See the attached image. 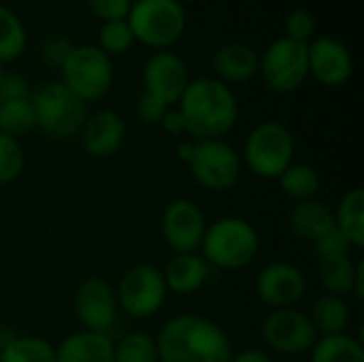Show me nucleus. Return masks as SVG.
Masks as SVG:
<instances>
[{
	"mask_svg": "<svg viewBox=\"0 0 364 362\" xmlns=\"http://www.w3.org/2000/svg\"><path fill=\"white\" fill-rule=\"evenodd\" d=\"M177 109L186 122V134L192 141L224 139L237 124L239 102L230 85L211 77L190 79Z\"/></svg>",
	"mask_w": 364,
	"mask_h": 362,
	"instance_id": "obj_1",
	"label": "nucleus"
},
{
	"mask_svg": "<svg viewBox=\"0 0 364 362\" xmlns=\"http://www.w3.org/2000/svg\"><path fill=\"white\" fill-rule=\"evenodd\" d=\"M156 339L160 362H230L232 346L215 322L181 314L164 322Z\"/></svg>",
	"mask_w": 364,
	"mask_h": 362,
	"instance_id": "obj_2",
	"label": "nucleus"
},
{
	"mask_svg": "<svg viewBox=\"0 0 364 362\" xmlns=\"http://www.w3.org/2000/svg\"><path fill=\"white\" fill-rule=\"evenodd\" d=\"M260 252V237L254 224L243 218L228 215L207 224L200 256L209 267L224 271H241L254 262Z\"/></svg>",
	"mask_w": 364,
	"mask_h": 362,
	"instance_id": "obj_3",
	"label": "nucleus"
},
{
	"mask_svg": "<svg viewBox=\"0 0 364 362\" xmlns=\"http://www.w3.org/2000/svg\"><path fill=\"white\" fill-rule=\"evenodd\" d=\"M36 128L47 137L66 141L81 132L87 119V102H83L62 79L41 85L32 96Z\"/></svg>",
	"mask_w": 364,
	"mask_h": 362,
	"instance_id": "obj_4",
	"label": "nucleus"
},
{
	"mask_svg": "<svg viewBox=\"0 0 364 362\" xmlns=\"http://www.w3.org/2000/svg\"><path fill=\"white\" fill-rule=\"evenodd\" d=\"M296 143L288 126L282 122H260L245 139L241 162L260 179H279V175L294 162Z\"/></svg>",
	"mask_w": 364,
	"mask_h": 362,
	"instance_id": "obj_5",
	"label": "nucleus"
},
{
	"mask_svg": "<svg viewBox=\"0 0 364 362\" xmlns=\"http://www.w3.org/2000/svg\"><path fill=\"white\" fill-rule=\"evenodd\" d=\"M126 21L134 41L160 51L183 36L188 15L179 0H132Z\"/></svg>",
	"mask_w": 364,
	"mask_h": 362,
	"instance_id": "obj_6",
	"label": "nucleus"
},
{
	"mask_svg": "<svg viewBox=\"0 0 364 362\" xmlns=\"http://www.w3.org/2000/svg\"><path fill=\"white\" fill-rule=\"evenodd\" d=\"M62 81L83 100L94 102L109 94L113 85V62L98 45H73L60 66Z\"/></svg>",
	"mask_w": 364,
	"mask_h": 362,
	"instance_id": "obj_7",
	"label": "nucleus"
},
{
	"mask_svg": "<svg viewBox=\"0 0 364 362\" xmlns=\"http://www.w3.org/2000/svg\"><path fill=\"white\" fill-rule=\"evenodd\" d=\"M186 164L192 179L213 192L230 190L243 171L241 156L224 139L192 141V154Z\"/></svg>",
	"mask_w": 364,
	"mask_h": 362,
	"instance_id": "obj_8",
	"label": "nucleus"
},
{
	"mask_svg": "<svg viewBox=\"0 0 364 362\" xmlns=\"http://www.w3.org/2000/svg\"><path fill=\"white\" fill-rule=\"evenodd\" d=\"M258 73L277 94H290L299 90L309 77L307 43H299L288 36L275 38L260 55Z\"/></svg>",
	"mask_w": 364,
	"mask_h": 362,
	"instance_id": "obj_9",
	"label": "nucleus"
},
{
	"mask_svg": "<svg viewBox=\"0 0 364 362\" xmlns=\"http://www.w3.org/2000/svg\"><path fill=\"white\" fill-rule=\"evenodd\" d=\"M115 297L122 312L136 320H145L162 309L168 290L160 269L154 265H136L122 275Z\"/></svg>",
	"mask_w": 364,
	"mask_h": 362,
	"instance_id": "obj_10",
	"label": "nucleus"
},
{
	"mask_svg": "<svg viewBox=\"0 0 364 362\" xmlns=\"http://www.w3.org/2000/svg\"><path fill=\"white\" fill-rule=\"evenodd\" d=\"M262 341L279 354H303L309 352L318 339L309 314L286 307L271 309L260 324Z\"/></svg>",
	"mask_w": 364,
	"mask_h": 362,
	"instance_id": "obj_11",
	"label": "nucleus"
},
{
	"mask_svg": "<svg viewBox=\"0 0 364 362\" xmlns=\"http://www.w3.org/2000/svg\"><path fill=\"white\" fill-rule=\"evenodd\" d=\"M190 79L192 77L186 60L171 49H160L151 53L143 64L145 92L164 102L166 107H177Z\"/></svg>",
	"mask_w": 364,
	"mask_h": 362,
	"instance_id": "obj_12",
	"label": "nucleus"
},
{
	"mask_svg": "<svg viewBox=\"0 0 364 362\" xmlns=\"http://www.w3.org/2000/svg\"><path fill=\"white\" fill-rule=\"evenodd\" d=\"M73 305H75V316L83 326V331L105 333V335H109L119 312L115 288L96 275L79 284Z\"/></svg>",
	"mask_w": 364,
	"mask_h": 362,
	"instance_id": "obj_13",
	"label": "nucleus"
},
{
	"mask_svg": "<svg viewBox=\"0 0 364 362\" xmlns=\"http://www.w3.org/2000/svg\"><path fill=\"white\" fill-rule=\"evenodd\" d=\"M160 228L166 245L175 254H196L207 230V220L194 201L175 198L166 205Z\"/></svg>",
	"mask_w": 364,
	"mask_h": 362,
	"instance_id": "obj_14",
	"label": "nucleus"
},
{
	"mask_svg": "<svg viewBox=\"0 0 364 362\" xmlns=\"http://www.w3.org/2000/svg\"><path fill=\"white\" fill-rule=\"evenodd\" d=\"M256 294L271 309L294 307L307 292L305 273L290 262H271L256 277Z\"/></svg>",
	"mask_w": 364,
	"mask_h": 362,
	"instance_id": "obj_15",
	"label": "nucleus"
},
{
	"mask_svg": "<svg viewBox=\"0 0 364 362\" xmlns=\"http://www.w3.org/2000/svg\"><path fill=\"white\" fill-rule=\"evenodd\" d=\"M309 75L326 87H339L354 73V58L348 45L335 36H318L307 43Z\"/></svg>",
	"mask_w": 364,
	"mask_h": 362,
	"instance_id": "obj_16",
	"label": "nucleus"
},
{
	"mask_svg": "<svg viewBox=\"0 0 364 362\" xmlns=\"http://www.w3.org/2000/svg\"><path fill=\"white\" fill-rule=\"evenodd\" d=\"M79 134L83 149L92 158H109L126 139V122L115 109H100L87 115Z\"/></svg>",
	"mask_w": 364,
	"mask_h": 362,
	"instance_id": "obj_17",
	"label": "nucleus"
},
{
	"mask_svg": "<svg viewBox=\"0 0 364 362\" xmlns=\"http://www.w3.org/2000/svg\"><path fill=\"white\" fill-rule=\"evenodd\" d=\"M211 66H213L215 79H220L222 83H226V85L245 83L258 75L260 55L252 45L232 41V43L220 45L215 49V53L211 58Z\"/></svg>",
	"mask_w": 364,
	"mask_h": 362,
	"instance_id": "obj_18",
	"label": "nucleus"
},
{
	"mask_svg": "<svg viewBox=\"0 0 364 362\" xmlns=\"http://www.w3.org/2000/svg\"><path fill=\"white\" fill-rule=\"evenodd\" d=\"M168 292L188 297L198 292L209 280L207 260L196 254H175L162 271Z\"/></svg>",
	"mask_w": 364,
	"mask_h": 362,
	"instance_id": "obj_19",
	"label": "nucleus"
},
{
	"mask_svg": "<svg viewBox=\"0 0 364 362\" xmlns=\"http://www.w3.org/2000/svg\"><path fill=\"white\" fill-rule=\"evenodd\" d=\"M55 362H113V339L105 333L77 331L58 344Z\"/></svg>",
	"mask_w": 364,
	"mask_h": 362,
	"instance_id": "obj_20",
	"label": "nucleus"
},
{
	"mask_svg": "<svg viewBox=\"0 0 364 362\" xmlns=\"http://www.w3.org/2000/svg\"><path fill=\"white\" fill-rule=\"evenodd\" d=\"M288 222H290V230L299 239L314 243L324 233L335 228V213L326 203H322L318 198H311V201L296 203L292 207V211H290Z\"/></svg>",
	"mask_w": 364,
	"mask_h": 362,
	"instance_id": "obj_21",
	"label": "nucleus"
},
{
	"mask_svg": "<svg viewBox=\"0 0 364 362\" xmlns=\"http://www.w3.org/2000/svg\"><path fill=\"white\" fill-rule=\"evenodd\" d=\"M335 213V226L343 233V237L350 241L352 247H364V190L354 188L348 190Z\"/></svg>",
	"mask_w": 364,
	"mask_h": 362,
	"instance_id": "obj_22",
	"label": "nucleus"
},
{
	"mask_svg": "<svg viewBox=\"0 0 364 362\" xmlns=\"http://www.w3.org/2000/svg\"><path fill=\"white\" fill-rule=\"evenodd\" d=\"M318 277H320V284L324 286L326 294L346 299L354 292L356 262L350 256L320 258L318 260Z\"/></svg>",
	"mask_w": 364,
	"mask_h": 362,
	"instance_id": "obj_23",
	"label": "nucleus"
},
{
	"mask_svg": "<svg viewBox=\"0 0 364 362\" xmlns=\"http://www.w3.org/2000/svg\"><path fill=\"white\" fill-rule=\"evenodd\" d=\"M279 188L282 192L292 198L294 203H303V201H311L318 196L320 188H322V177L320 173L307 164V162H292L282 175H279Z\"/></svg>",
	"mask_w": 364,
	"mask_h": 362,
	"instance_id": "obj_24",
	"label": "nucleus"
},
{
	"mask_svg": "<svg viewBox=\"0 0 364 362\" xmlns=\"http://www.w3.org/2000/svg\"><path fill=\"white\" fill-rule=\"evenodd\" d=\"M311 352V362H364V346L350 333L318 337Z\"/></svg>",
	"mask_w": 364,
	"mask_h": 362,
	"instance_id": "obj_25",
	"label": "nucleus"
},
{
	"mask_svg": "<svg viewBox=\"0 0 364 362\" xmlns=\"http://www.w3.org/2000/svg\"><path fill=\"white\" fill-rule=\"evenodd\" d=\"M309 318H311L318 335H322V337L341 335V333H346V329L350 324V309H348L346 299L324 294L316 301Z\"/></svg>",
	"mask_w": 364,
	"mask_h": 362,
	"instance_id": "obj_26",
	"label": "nucleus"
},
{
	"mask_svg": "<svg viewBox=\"0 0 364 362\" xmlns=\"http://www.w3.org/2000/svg\"><path fill=\"white\" fill-rule=\"evenodd\" d=\"M0 362H55V346L34 335H15L0 348Z\"/></svg>",
	"mask_w": 364,
	"mask_h": 362,
	"instance_id": "obj_27",
	"label": "nucleus"
},
{
	"mask_svg": "<svg viewBox=\"0 0 364 362\" xmlns=\"http://www.w3.org/2000/svg\"><path fill=\"white\" fill-rule=\"evenodd\" d=\"M26 43L28 32L21 17L13 9L0 4V64L17 60L23 53Z\"/></svg>",
	"mask_w": 364,
	"mask_h": 362,
	"instance_id": "obj_28",
	"label": "nucleus"
},
{
	"mask_svg": "<svg viewBox=\"0 0 364 362\" xmlns=\"http://www.w3.org/2000/svg\"><path fill=\"white\" fill-rule=\"evenodd\" d=\"M36 128V115L30 98L4 100L0 102V132L9 137H19Z\"/></svg>",
	"mask_w": 364,
	"mask_h": 362,
	"instance_id": "obj_29",
	"label": "nucleus"
},
{
	"mask_svg": "<svg viewBox=\"0 0 364 362\" xmlns=\"http://www.w3.org/2000/svg\"><path fill=\"white\" fill-rule=\"evenodd\" d=\"M113 362H160L156 339L141 331L124 335L113 344Z\"/></svg>",
	"mask_w": 364,
	"mask_h": 362,
	"instance_id": "obj_30",
	"label": "nucleus"
},
{
	"mask_svg": "<svg viewBox=\"0 0 364 362\" xmlns=\"http://www.w3.org/2000/svg\"><path fill=\"white\" fill-rule=\"evenodd\" d=\"M134 34L128 26L126 19H115V21H102L98 30V47L107 55H119L132 49L134 45Z\"/></svg>",
	"mask_w": 364,
	"mask_h": 362,
	"instance_id": "obj_31",
	"label": "nucleus"
},
{
	"mask_svg": "<svg viewBox=\"0 0 364 362\" xmlns=\"http://www.w3.org/2000/svg\"><path fill=\"white\" fill-rule=\"evenodd\" d=\"M26 166V151L19 139L0 132V186L15 181Z\"/></svg>",
	"mask_w": 364,
	"mask_h": 362,
	"instance_id": "obj_32",
	"label": "nucleus"
},
{
	"mask_svg": "<svg viewBox=\"0 0 364 362\" xmlns=\"http://www.w3.org/2000/svg\"><path fill=\"white\" fill-rule=\"evenodd\" d=\"M316 34V17L307 9H294L286 17V36L299 43H309Z\"/></svg>",
	"mask_w": 364,
	"mask_h": 362,
	"instance_id": "obj_33",
	"label": "nucleus"
},
{
	"mask_svg": "<svg viewBox=\"0 0 364 362\" xmlns=\"http://www.w3.org/2000/svg\"><path fill=\"white\" fill-rule=\"evenodd\" d=\"M314 250L318 254V260L320 258H335V256H348L352 245L350 241L343 237V233L335 226L331 228L328 233H324L320 239L314 241Z\"/></svg>",
	"mask_w": 364,
	"mask_h": 362,
	"instance_id": "obj_34",
	"label": "nucleus"
},
{
	"mask_svg": "<svg viewBox=\"0 0 364 362\" xmlns=\"http://www.w3.org/2000/svg\"><path fill=\"white\" fill-rule=\"evenodd\" d=\"M87 2H90L92 13L100 21L126 19L132 9V0H87Z\"/></svg>",
	"mask_w": 364,
	"mask_h": 362,
	"instance_id": "obj_35",
	"label": "nucleus"
},
{
	"mask_svg": "<svg viewBox=\"0 0 364 362\" xmlns=\"http://www.w3.org/2000/svg\"><path fill=\"white\" fill-rule=\"evenodd\" d=\"M70 49H73V43H70L66 36L55 34V36H49V38L41 45V55H43V60H45L49 66L60 68L62 62L66 60V55H68Z\"/></svg>",
	"mask_w": 364,
	"mask_h": 362,
	"instance_id": "obj_36",
	"label": "nucleus"
},
{
	"mask_svg": "<svg viewBox=\"0 0 364 362\" xmlns=\"http://www.w3.org/2000/svg\"><path fill=\"white\" fill-rule=\"evenodd\" d=\"M166 105L164 102H160L158 98H154L151 94H147V92H143L139 98H136V102H134V113H136V117L143 122V124H160V119H162V115L166 113Z\"/></svg>",
	"mask_w": 364,
	"mask_h": 362,
	"instance_id": "obj_37",
	"label": "nucleus"
},
{
	"mask_svg": "<svg viewBox=\"0 0 364 362\" xmlns=\"http://www.w3.org/2000/svg\"><path fill=\"white\" fill-rule=\"evenodd\" d=\"M19 98H30V85L28 79L21 73L6 70L2 85H0V102L4 100H19Z\"/></svg>",
	"mask_w": 364,
	"mask_h": 362,
	"instance_id": "obj_38",
	"label": "nucleus"
},
{
	"mask_svg": "<svg viewBox=\"0 0 364 362\" xmlns=\"http://www.w3.org/2000/svg\"><path fill=\"white\" fill-rule=\"evenodd\" d=\"M160 126L164 128L166 134H173V137L186 134V122H183V115H181V111L177 107L166 109V113L160 119Z\"/></svg>",
	"mask_w": 364,
	"mask_h": 362,
	"instance_id": "obj_39",
	"label": "nucleus"
},
{
	"mask_svg": "<svg viewBox=\"0 0 364 362\" xmlns=\"http://www.w3.org/2000/svg\"><path fill=\"white\" fill-rule=\"evenodd\" d=\"M230 362H273V358H271L264 350L250 348V350H243V352H239V354H232Z\"/></svg>",
	"mask_w": 364,
	"mask_h": 362,
	"instance_id": "obj_40",
	"label": "nucleus"
},
{
	"mask_svg": "<svg viewBox=\"0 0 364 362\" xmlns=\"http://www.w3.org/2000/svg\"><path fill=\"white\" fill-rule=\"evenodd\" d=\"M358 301L364 299V262H356V277H354V292H352Z\"/></svg>",
	"mask_w": 364,
	"mask_h": 362,
	"instance_id": "obj_41",
	"label": "nucleus"
},
{
	"mask_svg": "<svg viewBox=\"0 0 364 362\" xmlns=\"http://www.w3.org/2000/svg\"><path fill=\"white\" fill-rule=\"evenodd\" d=\"M4 73H6V70H4V64H0V85H2V79H4Z\"/></svg>",
	"mask_w": 364,
	"mask_h": 362,
	"instance_id": "obj_42",
	"label": "nucleus"
}]
</instances>
